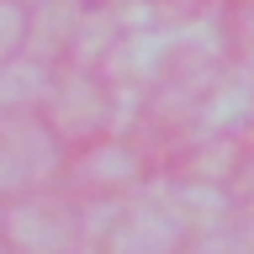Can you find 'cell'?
Listing matches in <instances>:
<instances>
[]
</instances>
